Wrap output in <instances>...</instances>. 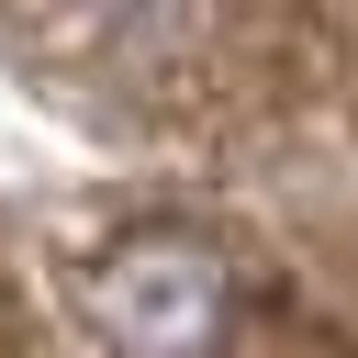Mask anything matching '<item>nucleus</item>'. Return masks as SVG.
I'll use <instances>...</instances> for the list:
<instances>
[{"label": "nucleus", "instance_id": "f257e3e1", "mask_svg": "<svg viewBox=\"0 0 358 358\" xmlns=\"http://www.w3.org/2000/svg\"><path fill=\"white\" fill-rule=\"evenodd\" d=\"M90 324L112 358H213L235 336V268L201 235L145 224L90 257Z\"/></svg>", "mask_w": 358, "mask_h": 358}]
</instances>
